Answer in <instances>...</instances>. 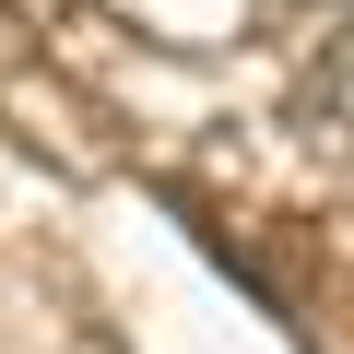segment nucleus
I'll return each instance as SVG.
<instances>
[{
	"instance_id": "1",
	"label": "nucleus",
	"mask_w": 354,
	"mask_h": 354,
	"mask_svg": "<svg viewBox=\"0 0 354 354\" xmlns=\"http://www.w3.org/2000/svg\"><path fill=\"white\" fill-rule=\"evenodd\" d=\"M330 106H342V130H354V59H342V83H330Z\"/></svg>"
}]
</instances>
